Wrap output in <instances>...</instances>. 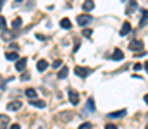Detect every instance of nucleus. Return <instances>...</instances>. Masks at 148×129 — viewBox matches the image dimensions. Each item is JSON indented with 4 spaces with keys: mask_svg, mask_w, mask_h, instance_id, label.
<instances>
[{
    "mask_svg": "<svg viewBox=\"0 0 148 129\" xmlns=\"http://www.w3.org/2000/svg\"><path fill=\"white\" fill-rule=\"evenodd\" d=\"M26 64H28V59L26 57H21L16 60V71H24L26 69Z\"/></svg>",
    "mask_w": 148,
    "mask_h": 129,
    "instance_id": "f257e3e1",
    "label": "nucleus"
},
{
    "mask_svg": "<svg viewBox=\"0 0 148 129\" xmlns=\"http://www.w3.org/2000/svg\"><path fill=\"white\" fill-rule=\"evenodd\" d=\"M69 102H71L73 105H77V103H79V95H77V91L73 89V88L69 89Z\"/></svg>",
    "mask_w": 148,
    "mask_h": 129,
    "instance_id": "f03ea898",
    "label": "nucleus"
},
{
    "mask_svg": "<svg viewBox=\"0 0 148 129\" xmlns=\"http://www.w3.org/2000/svg\"><path fill=\"white\" fill-rule=\"evenodd\" d=\"M74 72H76V76H79V78H84V76H88L91 71H90V69H86V67H81V66H77V67L74 69Z\"/></svg>",
    "mask_w": 148,
    "mask_h": 129,
    "instance_id": "7ed1b4c3",
    "label": "nucleus"
},
{
    "mask_svg": "<svg viewBox=\"0 0 148 129\" xmlns=\"http://www.w3.org/2000/svg\"><path fill=\"white\" fill-rule=\"evenodd\" d=\"M84 112H88V114H93V112H95V100H93V98H88V100H86Z\"/></svg>",
    "mask_w": 148,
    "mask_h": 129,
    "instance_id": "20e7f679",
    "label": "nucleus"
},
{
    "mask_svg": "<svg viewBox=\"0 0 148 129\" xmlns=\"http://www.w3.org/2000/svg\"><path fill=\"white\" fill-rule=\"evenodd\" d=\"M21 107H23V103H21L19 100H16V102H10V103L7 105V110H9V112H16V110H19Z\"/></svg>",
    "mask_w": 148,
    "mask_h": 129,
    "instance_id": "39448f33",
    "label": "nucleus"
},
{
    "mask_svg": "<svg viewBox=\"0 0 148 129\" xmlns=\"http://www.w3.org/2000/svg\"><path fill=\"white\" fill-rule=\"evenodd\" d=\"M126 114H127V110L122 109V110H117V112H110L109 117H110V119H121V117H124Z\"/></svg>",
    "mask_w": 148,
    "mask_h": 129,
    "instance_id": "423d86ee",
    "label": "nucleus"
},
{
    "mask_svg": "<svg viewBox=\"0 0 148 129\" xmlns=\"http://www.w3.org/2000/svg\"><path fill=\"white\" fill-rule=\"evenodd\" d=\"M90 23H91V17L90 16H79L77 17V24H81V26H86Z\"/></svg>",
    "mask_w": 148,
    "mask_h": 129,
    "instance_id": "0eeeda50",
    "label": "nucleus"
},
{
    "mask_svg": "<svg viewBox=\"0 0 148 129\" xmlns=\"http://www.w3.org/2000/svg\"><path fill=\"white\" fill-rule=\"evenodd\" d=\"M29 105H33V107H36V109H45V100H29Z\"/></svg>",
    "mask_w": 148,
    "mask_h": 129,
    "instance_id": "6e6552de",
    "label": "nucleus"
},
{
    "mask_svg": "<svg viewBox=\"0 0 148 129\" xmlns=\"http://www.w3.org/2000/svg\"><path fill=\"white\" fill-rule=\"evenodd\" d=\"M110 59H114V60H122V59H124V53H122V50H121V48H115Z\"/></svg>",
    "mask_w": 148,
    "mask_h": 129,
    "instance_id": "1a4fd4ad",
    "label": "nucleus"
},
{
    "mask_svg": "<svg viewBox=\"0 0 148 129\" xmlns=\"http://www.w3.org/2000/svg\"><path fill=\"white\" fill-rule=\"evenodd\" d=\"M129 48L131 50H143V42H140V40H134V42H131V45H129Z\"/></svg>",
    "mask_w": 148,
    "mask_h": 129,
    "instance_id": "9d476101",
    "label": "nucleus"
},
{
    "mask_svg": "<svg viewBox=\"0 0 148 129\" xmlns=\"http://www.w3.org/2000/svg\"><path fill=\"white\" fill-rule=\"evenodd\" d=\"M9 122H10L9 115H2V114H0V129L7 128V126H9Z\"/></svg>",
    "mask_w": 148,
    "mask_h": 129,
    "instance_id": "9b49d317",
    "label": "nucleus"
},
{
    "mask_svg": "<svg viewBox=\"0 0 148 129\" xmlns=\"http://www.w3.org/2000/svg\"><path fill=\"white\" fill-rule=\"evenodd\" d=\"M129 31H131V24H129V23H124V24H122V29L119 31V35H121V36H126Z\"/></svg>",
    "mask_w": 148,
    "mask_h": 129,
    "instance_id": "f8f14e48",
    "label": "nucleus"
},
{
    "mask_svg": "<svg viewBox=\"0 0 148 129\" xmlns=\"http://www.w3.org/2000/svg\"><path fill=\"white\" fill-rule=\"evenodd\" d=\"M67 74H69V69H67V67H64V66H62V67H60V71H59V74H57V76H59V79H66V78H67Z\"/></svg>",
    "mask_w": 148,
    "mask_h": 129,
    "instance_id": "ddd939ff",
    "label": "nucleus"
},
{
    "mask_svg": "<svg viewBox=\"0 0 148 129\" xmlns=\"http://www.w3.org/2000/svg\"><path fill=\"white\" fill-rule=\"evenodd\" d=\"M48 67V62L47 60H38V64H36V69L40 71V72H43L45 69Z\"/></svg>",
    "mask_w": 148,
    "mask_h": 129,
    "instance_id": "4468645a",
    "label": "nucleus"
},
{
    "mask_svg": "<svg viewBox=\"0 0 148 129\" xmlns=\"http://www.w3.org/2000/svg\"><path fill=\"white\" fill-rule=\"evenodd\" d=\"M93 9H95V3H93V2H84V3H83V10H84V12H90V10H93Z\"/></svg>",
    "mask_w": 148,
    "mask_h": 129,
    "instance_id": "2eb2a0df",
    "label": "nucleus"
},
{
    "mask_svg": "<svg viewBox=\"0 0 148 129\" xmlns=\"http://www.w3.org/2000/svg\"><path fill=\"white\" fill-rule=\"evenodd\" d=\"M60 26H62L64 29H71L73 24H71V21H69L67 17H64V19H60Z\"/></svg>",
    "mask_w": 148,
    "mask_h": 129,
    "instance_id": "dca6fc26",
    "label": "nucleus"
},
{
    "mask_svg": "<svg viewBox=\"0 0 148 129\" xmlns=\"http://www.w3.org/2000/svg\"><path fill=\"white\" fill-rule=\"evenodd\" d=\"M26 96H28L29 100H35V98H36V91H35L33 88H28V89H26Z\"/></svg>",
    "mask_w": 148,
    "mask_h": 129,
    "instance_id": "f3484780",
    "label": "nucleus"
},
{
    "mask_svg": "<svg viewBox=\"0 0 148 129\" xmlns=\"http://www.w3.org/2000/svg\"><path fill=\"white\" fill-rule=\"evenodd\" d=\"M136 7H138V3H136V2H129V5L126 7V12H127V16H129V14H131V12L136 9Z\"/></svg>",
    "mask_w": 148,
    "mask_h": 129,
    "instance_id": "a211bd4d",
    "label": "nucleus"
},
{
    "mask_svg": "<svg viewBox=\"0 0 148 129\" xmlns=\"http://www.w3.org/2000/svg\"><path fill=\"white\" fill-rule=\"evenodd\" d=\"M21 26H23V19H21V17H16V19L12 21V28L17 29V28H21Z\"/></svg>",
    "mask_w": 148,
    "mask_h": 129,
    "instance_id": "6ab92c4d",
    "label": "nucleus"
},
{
    "mask_svg": "<svg viewBox=\"0 0 148 129\" xmlns=\"http://www.w3.org/2000/svg\"><path fill=\"white\" fill-rule=\"evenodd\" d=\"M5 57H7V60H17V52H9Z\"/></svg>",
    "mask_w": 148,
    "mask_h": 129,
    "instance_id": "aec40b11",
    "label": "nucleus"
},
{
    "mask_svg": "<svg viewBox=\"0 0 148 129\" xmlns=\"http://www.w3.org/2000/svg\"><path fill=\"white\" fill-rule=\"evenodd\" d=\"M2 36H3V38H7V40H10L14 35H12L10 31H7V29H2Z\"/></svg>",
    "mask_w": 148,
    "mask_h": 129,
    "instance_id": "412c9836",
    "label": "nucleus"
},
{
    "mask_svg": "<svg viewBox=\"0 0 148 129\" xmlns=\"http://www.w3.org/2000/svg\"><path fill=\"white\" fill-rule=\"evenodd\" d=\"M147 24V10H143V19L140 21V28H143Z\"/></svg>",
    "mask_w": 148,
    "mask_h": 129,
    "instance_id": "4be33fe9",
    "label": "nucleus"
},
{
    "mask_svg": "<svg viewBox=\"0 0 148 129\" xmlns=\"http://www.w3.org/2000/svg\"><path fill=\"white\" fill-rule=\"evenodd\" d=\"M5 26H7V21H5V17H3V16H0V28H2V29H5Z\"/></svg>",
    "mask_w": 148,
    "mask_h": 129,
    "instance_id": "5701e85b",
    "label": "nucleus"
},
{
    "mask_svg": "<svg viewBox=\"0 0 148 129\" xmlns=\"http://www.w3.org/2000/svg\"><path fill=\"white\" fill-rule=\"evenodd\" d=\"M79 129H91V124H90V122H83V124L79 126Z\"/></svg>",
    "mask_w": 148,
    "mask_h": 129,
    "instance_id": "b1692460",
    "label": "nucleus"
},
{
    "mask_svg": "<svg viewBox=\"0 0 148 129\" xmlns=\"http://www.w3.org/2000/svg\"><path fill=\"white\" fill-rule=\"evenodd\" d=\"M53 67H55V69L62 67V60H60V59H59V60H55V62H53Z\"/></svg>",
    "mask_w": 148,
    "mask_h": 129,
    "instance_id": "393cba45",
    "label": "nucleus"
},
{
    "mask_svg": "<svg viewBox=\"0 0 148 129\" xmlns=\"http://www.w3.org/2000/svg\"><path fill=\"white\" fill-rule=\"evenodd\" d=\"M59 117H60V119H64V121H67V119H71L73 115H71V114H60Z\"/></svg>",
    "mask_w": 148,
    "mask_h": 129,
    "instance_id": "a878e982",
    "label": "nucleus"
},
{
    "mask_svg": "<svg viewBox=\"0 0 148 129\" xmlns=\"http://www.w3.org/2000/svg\"><path fill=\"white\" fill-rule=\"evenodd\" d=\"M83 35L84 36H91V29H83Z\"/></svg>",
    "mask_w": 148,
    "mask_h": 129,
    "instance_id": "bb28decb",
    "label": "nucleus"
},
{
    "mask_svg": "<svg viewBox=\"0 0 148 129\" xmlns=\"http://www.w3.org/2000/svg\"><path fill=\"white\" fill-rule=\"evenodd\" d=\"M21 79H23V81H28V79H29V74H28V72H24V74L21 76Z\"/></svg>",
    "mask_w": 148,
    "mask_h": 129,
    "instance_id": "cd10ccee",
    "label": "nucleus"
},
{
    "mask_svg": "<svg viewBox=\"0 0 148 129\" xmlns=\"http://www.w3.org/2000/svg\"><path fill=\"white\" fill-rule=\"evenodd\" d=\"M105 129H117V126H114V124H107Z\"/></svg>",
    "mask_w": 148,
    "mask_h": 129,
    "instance_id": "c85d7f7f",
    "label": "nucleus"
},
{
    "mask_svg": "<svg viewBox=\"0 0 148 129\" xmlns=\"http://www.w3.org/2000/svg\"><path fill=\"white\" fill-rule=\"evenodd\" d=\"M134 71H141V64H134Z\"/></svg>",
    "mask_w": 148,
    "mask_h": 129,
    "instance_id": "c756f323",
    "label": "nucleus"
},
{
    "mask_svg": "<svg viewBox=\"0 0 148 129\" xmlns=\"http://www.w3.org/2000/svg\"><path fill=\"white\" fill-rule=\"evenodd\" d=\"M9 129H21V126H19V124H12Z\"/></svg>",
    "mask_w": 148,
    "mask_h": 129,
    "instance_id": "7c9ffc66",
    "label": "nucleus"
},
{
    "mask_svg": "<svg viewBox=\"0 0 148 129\" xmlns=\"http://www.w3.org/2000/svg\"><path fill=\"white\" fill-rule=\"evenodd\" d=\"M2 5H3V2H2V0H0V9H2Z\"/></svg>",
    "mask_w": 148,
    "mask_h": 129,
    "instance_id": "2f4dec72",
    "label": "nucleus"
}]
</instances>
